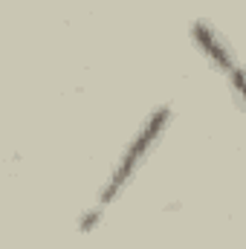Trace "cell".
<instances>
[{
	"label": "cell",
	"instance_id": "cell-1",
	"mask_svg": "<svg viewBox=\"0 0 246 249\" xmlns=\"http://www.w3.org/2000/svg\"><path fill=\"white\" fill-rule=\"evenodd\" d=\"M171 116H174L171 105H159V107H154V110L142 119V124H139L136 133H133V139L122 148V154H119L113 171L107 174L105 186L99 188V197H96L93 206H99L102 212H107L124 191H127V186L136 180L139 168L148 162V157L154 154V148H157L159 139L165 136V130H168V124H171Z\"/></svg>",
	"mask_w": 246,
	"mask_h": 249
},
{
	"label": "cell",
	"instance_id": "cell-3",
	"mask_svg": "<svg viewBox=\"0 0 246 249\" xmlns=\"http://www.w3.org/2000/svg\"><path fill=\"white\" fill-rule=\"evenodd\" d=\"M105 214L107 212H102L99 206H90L87 212H81V220H78V232H84V235H90L102 220H105Z\"/></svg>",
	"mask_w": 246,
	"mask_h": 249
},
{
	"label": "cell",
	"instance_id": "cell-2",
	"mask_svg": "<svg viewBox=\"0 0 246 249\" xmlns=\"http://www.w3.org/2000/svg\"><path fill=\"white\" fill-rule=\"evenodd\" d=\"M191 41H194L197 53L214 67V72L229 81L232 96L241 105V99H244V75H241V64L235 58V50L229 47V41L209 20H194L191 23Z\"/></svg>",
	"mask_w": 246,
	"mask_h": 249
}]
</instances>
